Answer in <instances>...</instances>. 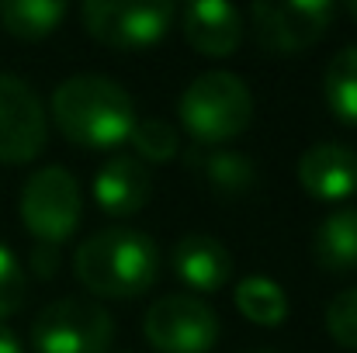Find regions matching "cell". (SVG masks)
<instances>
[{"label": "cell", "mask_w": 357, "mask_h": 353, "mask_svg": "<svg viewBox=\"0 0 357 353\" xmlns=\"http://www.w3.org/2000/svg\"><path fill=\"white\" fill-rule=\"evenodd\" d=\"M52 118L59 132L87 149H115L135 128V101L128 91L101 73H77L52 94Z\"/></svg>", "instance_id": "cell-1"}, {"label": "cell", "mask_w": 357, "mask_h": 353, "mask_svg": "<svg viewBox=\"0 0 357 353\" xmlns=\"http://www.w3.org/2000/svg\"><path fill=\"white\" fill-rule=\"evenodd\" d=\"M77 277L101 298H135L160 277V249L139 229L112 226L80 242L73 256Z\"/></svg>", "instance_id": "cell-2"}, {"label": "cell", "mask_w": 357, "mask_h": 353, "mask_svg": "<svg viewBox=\"0 0 357 353\" xmlns=\"http://www.w3.org/2000/svg\"><path fill=\"white\" fill-rule=\"evenodd\" d=\"M177 111L195 142L219 146L246 132L253 118V94L243 77L229 70H212L188 84Z\"/></svg>", "instance_id": "cell-3"}, {"label": "cell", "mask_w": 357, "mask_h": 353, "mask_svg": "<svg viewBox=\"0 0 357 353\" xmlns=\"http://www.w3.org/2000/svg\"><path fill=\"white\" fill-rule=\"evenodd\" d=\"M115 322L101 305L80 298H59L45 305L31 326L35 353H108Z\"/></svg>", "instance_id": "cell-4"}, {"label": "cell", "mask_w": 357, "mask_h": 353, "mask_svg": "<svg viewBox=\"0 0 357 353\" xmlns=\"http://www.w3.org/2000/svg\"><path fill=\"white\" fill-rule=\"evenodd\" d=\"M80 187L70 170L42 166L28 177L21 191V222L45 246H59L80 226Z\"/></svg>", "instance_id": "cell-5"}, {"label": "cell", "mask_w": 357, "mask_h": 353, "mask_svg": "<svg viewBox=\"0 0 357 353\" xmlns=\"http://www.w3.org/2000/svg\"><path fill=\"white\" fill-rule=\"evenodd\" d=\"M84 28L91 38L115 45V49H146L160 42L174 17L177 7L170 0H149V3H128V0H87L84 10Z\"/></svg>", "instance_id": "cell-6"}, {"label": "cell", "mask_w": 357, "mask_h": 353, "mask_svg": "<svg viewBox=\"0 0 357 353\" xmlns=\"http://www.w3.org/2000/svg\"><path fill=\"white\" fill-rule=\"evenodd\" d=\"M142 336L156 353H208L219 340V315L195 295H167L149 305Z\"/></svg>", "instance_id": "cell-7"}, {"label": "cell", "mask_w": 357, "mask_h": 353, "mask_svg": "<svg viewBox=\"0 0 357 353\" xmlns=\"http://www.w3.org/2000/svg\"><path fill=\"white\" fill-rule=\"evenodd\" d=\"M337 7L330 0H284V3H253L250 21L257 45L267 56H291L316 45L330 24Z\"/></svg>", "instance_id": "cell-8"}, {"label": "cell", "mask_w": 357, "mask_h": 353, "mask_svg": "<svg viewBox=\"0 0 357 353\" xmlns=\"http://www.w3.org/2000/svg\"><path fill=\"white\" fill-rule=\"evenodd\" d=\"M45 146V111L38 94L10 73H0V163H28Z\"/></svg>", "instance_id": "cell-9"}, {"label": "cell", "mask_w": 357, "mask_h": 353, "mask_svg": "<svg viewBox=\"0 0 357 353\" xmlns=\"http://www.w3.org/2000/svg\"><path fill=\"white\" fill-rule=\"evenodd\" d=\"M298 184L316 201H344L357 194V152L340 142H316L298 159Z\"/></svg>", "instance_id": "cell-10"}, {"label": "cell", "mask_w": 357, "mask_h": 353, "mask_svg": "<svg viewBox=\"0 0 357 353\" xmlns=\"http://www.w3.org/2000/svg\"><path fill=\"white\" fill-rule=\"evenodd\" d=\"M181 24H184L188 45L202 56H212V59L233 56L243 42V14H239V7L222 3V0L188 3L181 14Z\"/></svg>", "instance_id": "cell-11"}, {"label": "cell", "mask_w": 357, "mask_h": 353, "mask_svg": "<svg viewBox=\"0 0 357 353\" xmlns=\"http://www.w3.org/2000/svg\"><path fill=\"white\" fill-rule=\"evenodd\" d=\"M149 198H153V173L135 156L108 159L94 177V201H98V208H105L115 219L142 212L149 205Z\"/></svg>", "instance_id": "cell-12"}, {"label": "cell", "mask_w": 357, "mask_h": 353, "mask_svg": "<svg viewBox=\"0 0 357 353\" xmlns=\"http://www.w3.org/2000/svg\"><path fill=\"white\" fill-rule=\"evenodd\" d=\"M174 274L195 291H219L233 277V256L215 235H184L174 246Z\"/></svg>", "instance_id": "cell-13"}, {"label": "cell", "mask_w": 357, "mask_h": 353, "mask_svg": "<svg viewBox=\"0 0 357 353\" xmlns=\"http://www.w3.org/2000/svg\"><path fill=\"white\" fill-rule=\"evenodd\" d=\"M316 263L330 274H347L357 270V208L333 212L312 239Z\"/></svg>", "instance_id": "cell-14"}, {"label": "cell", "mask_w": 357, "mask_h": 353, "mask_svg": "<svg viewBox=\"0 0 357 353\" xmlns=\"http://www.w3.org/2000/svg\"><path fill=\"white\" fill-rule=\"evenodd\" d=\"M66 17L63 0H3L0 3V24L14 38H45L52 35Z\"/></svg>", "instance_id": "cell-15"}, {"label": "cell", "mask_w": 357, "mask_h": 353, "mask_svg": "<svg viewBox=\"0 0 357 353\" xmlns=\"http://www.w3.org/2000/svg\"><path fill=\"white\" fill-rule=\"evenodd\" d=\"M236 308L257 326H281L288 319V295L278 281L250 274L236 288Z\"/></svg>", "instance_id": "cell-16"}, {"label": "cell", "mask_w": 357, "mask_h": 353, "mask_svg": "<svg viewBox=\"0 0 357 353\" xmlns=\"http://www.w3.org/2000/svg\"><path fill=\"white\" fill-rule=\"evenodd\" d=\"M323 97L330 104V111L357 125V45L340 49L330 63H326V73H323Z\"/></svg>", "instance_id": "cell-17"}, {"label": "cell", "mask_w": 357, "mask_h": 353, "mask_svg": "<svg viewBox=\"0 0 357 353\" xmlns=\"http://www.w3.org/2000/svg\"><path fill=\"white\" fill-rule=\"evenodd\" d=\"M128 139H132L135 152L142 159H149V163H167L181 149V132L170 121H163V118H142V121H135V128H132Z\"/></svg>", "instance_id": "cell-18"}, {"label": "cell", "mask_w": 357, "mask_h": 353, "mask_svg": "<svg viewBox=\"0 0 357 353\" xmlns=\"http://www.w3.org/2000/svg\"><path fill=\"white\" fill-rule=\"evenodd\" d=\"M202 166H205L208 184L226 194H243L253 184V163L239 152H212L202 159Z\"/></svg>", "instance_id": "cell-19"}, {"label": "cell", "mask_w": 357, "mask_h": 353, "mask_svg": "<svg viewBox=\"0 0 357 353\" xmlns=\"http://www.w3.org/2000/svg\"><path fill=\"white\" fill-rule=\"evenodd\" d=\"M326 333H330L340 347L357 350V288L340 291V295L326 305Z\"/></svg>", "instance_id": "cell-20"}, {"label": "cell", "mask_w": 357, "mask_h": 353, "mask_svg": "<svg viewBox=\"0 0 357 353\" xmlns=\"http://www.w3.org/2000/svg\"><path fill=\"white\" fill-rule=\"evenodd\" d=\"M24 301V270L17 263V256L0 242V322L7 315H14Z\"/></svg>", "instance_id": "cell-21"}, {"label": "cell", "mask_w": 357, "mask_h": 353, "mask_svg": "<svg viewBox=\"0 0 357 353\" xmlns=\"http://www.w3.org/2000/svg\"><path fill=\"white\" fill-rule=\"evenodd\" d=\"M31 270H35L38 277H56V270H59V249L38 242L35 253H31Z\"/></svg>", "instance_id": "cell-22"}, {"label": "cell", "mask_w": 357, "mask_h": 353, "mask_svg": "<svg viewBox=\"0 0 357 353\" xmlns=\"http://www.w3.org/2000/svg\"><path fill=\"white\" fill-rule=\"evenodd\" d=\"M0 353H24L21 340H17L14 329H7V326H0Z\"/></svg>", "instance_id": "cell-23"}, {"label": "cell", "mask_w": 357, "mask_h": 353, "mask_svg": "<svg viewBox=\"0 0 357 353\" xmlns=\"http://www.w3.org/2000/svg\"><path fill=\"white\" fill-rule=\"evenodd\" d=\"M344 10H347V14H351V17H354V21H357V0H354V3H347Z\"/></svg>", "instance_id": "cell-24"}, {"label": "cell", "mask_w": 357, "mask_h": 353, "mask_svg": "<svg viewBox=\"0 0 357 353\" xmlns=\"http://www.w3.org/2000/svg\"><path fill=\"white\" fill-rule=\"evenodd\" d=\"M250 353H278V350H250Z\"/></svg>", "instance_id": "cell-25"}]
</instances>
